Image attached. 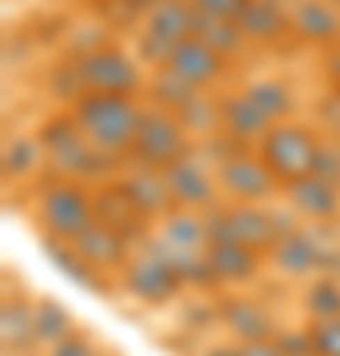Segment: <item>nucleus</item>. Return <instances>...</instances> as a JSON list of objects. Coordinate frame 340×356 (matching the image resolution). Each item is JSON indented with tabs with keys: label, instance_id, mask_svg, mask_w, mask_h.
<instances>
[{
	"label": "nucleus",
	"instance_id": "6e6552de",
	"mask_svg": "<svg viewBox=\"0 0 340 356\" xmlns=\"http://www.w3.org/2000/svg\"><path fill=\"white\" fill-rule=\"evenodd\" d=\"M218 182H222V191L229 198H238V202H265V198H273L281 182L277 175L269 170L261 154H250V151H234L226 154L222 163H218Z\"/></svg>",
	"mask_w": 340,
	"mask_h": 356
},
{
	"label": "nucleus",
	"instance_id": "6ab92c4d",
	"mask_svg": "<svg viewBox=\"0 0 340 356\" xmlns=\"http://www.w3.org/2000/svg\"><path fill=\"white\" fill-rule=\"evenodd\" d=\"M72 245H76L79 254L88 257L99 273H103V269H115V266H127V261H131V242H127L119 229L107 226V222H99V218H95V222H91V226L83 229Z\"/></svg>",
	"mask_w": 340,
	"mask_h": 356
},
{
	"label": "nucleus",
	"instance_id": "7c9ffc66",
	"mask_svg": "<svg viewBox=\"0 0 340 356\" xmlns=\"http://www.w3.org/2000/svg\"><path fill=\"white\" fill-rule=\"evenodd\" d=\"M313 344H316V356H340V317L316 321L313 325Z\"/></svg>",
	"mask_w": 340,
	"mask_h": 356
},
{
	"label": "nucleus",
	"instance_id": "72a5a7b5",
	"mask_svg": "<svg viewBox=\"0 0 340 356\" xmlns=\"http://www.w3.org/2000/svg\"><path fill=\"white\" fill-rule=\"evenodd\" d=\"M198 13H210V16H234L238 20V13H241V4L245 0H190Z\"/></svg>",
	"mask_w": 340,
	"mask_h": 356
},
{
	"label": "nucleus",
	"instance_id": "ddd939ff",
	"mask_svg": "<svg viewBox=\"0 0 340 356\" xmlns=\"http://www.w3.org/2000/svg\"><path fill=\"white\" fill-rule=\"evenodd\" d=\"M119 186L131 194V202L139 206L147 218H166L170 210H178V202H175V194H170V182H166L163 166L139 163L135 170H127Z\"/></svg>",
	"mask_w": 340,
	"mask_h": 356
},
{
	"label": "nucleus",
	"instance_id": "aec40b11",
	"mask_svg": "<svg viewBox=\"0 0 340 356\" xmlns=\"http://www.w3.org/2000/svg\"><path fill=\"white\" fill-rule=\"evenodd\" d=\"M238 24L241 32L257 44H277L285 32H293V20H289V8L281 0H245L238 13Z\"/></svg>",
	"mask_w": 340,
	"mask_h": 356
},
{
	"label": "nucleus",
	"instance_id": "5701e85b",
	"mask_svg": "<svg viewBox=\"0 0 340 356\" xmlns=\"http://www.w3.org/2000/svg\"><path fill=\"white\" fill-rule=\"evenodd\" d=\"M210 266L218 281H250L257 273V250L241 242H214L210 245Z\"/></svg>",
	"mask_w": 340,
	"mask_h": 356
},
{
	"label": "nucleus",
	"instance_id": "cd10ccee",
	"mask_svg": "<svg viewBox=\"0 0 340 356\" xmlns=\"http://www.w3.org/2000/svg\"><path fill=\"white\" fill-rule=\"evenodd\" d=\"M245 95H250L273 123H281L293 107V91H289V83H281V79H253L250 88H245Z\"/></svg>",
	"mask_w": 340,
	"mask_h": 356
},
{
	"label": "nucleus",
	"instance_id": "423d86ee",
	"mask_svg": "<svg viewBox=\"0 0 340 356\" xmlns=\"http://www.w3.org/2000/svg\"><path fill=\"white\" fill-rule=\"evenodd\" d=\"M190 151H194V143H190V127L182 123V115L151 103L143 111V123H139V135H135L131 154L139 163H151V166H163L166 170L170 163H178Z\"/></svg>",
	"mask_w": 340,
	"mask_h": 356
},
{
	"label": "nucleus",
	"instance_id": "a878e982",
	"mask_svg": "<svg viewBox=\"0 0 340 356\" xmlns=\"http://www.w3.org/2000/svg\"><path fill=\"white\" fill-rule=\"evenodd\" d=\"M48 154H44V143L28 139V135H16L8 147H4V175L8 178H28L32 170H40V163H44Z\"/></svg>",
	"mask_w": 340,
	"mask_h": 356
},
{
	"label": "nucleus",
	"instance_id": "7ed1b4c3",
	"mask_svg": "<svg viewBox=\"0 0 340 356\" xmlns=\"http://www.w3.org/2000/svg\"><path fill=\"white\" fill-rule=\"evenodd\" d=\"M40 222L51 238L60 242H76L79 234L95 222V194L76 182V178H51L40 191Z\"/></svg>",
	"mask_w": 340,
	"mask_h": 356
},
{
	"label": "nucleus",
	"instance_id": "c85d7f7f",
	"mask_svg": "<svg viewBox=\"0 0 340 356\" xmlns=\"http://www.w3.org/2000/svg\"><path fill=\"white\" fill-rule=\"evenodd\" d=\"M305 309H309L316 321L340 317V281H332V277L313 281V285H309V293H305Z\"/></svg>",
	"mask_w": 340,
	"mask_h": 356
},
{
	"label": "nucleus",
	"instance_id": "f3484780",
	"mask_svg": "<svg viewBox=\"0 0 340 356\" xmlns=\"http://www.w3.org/2000/svg\"><path fill=\"white\" fill-rule=\"evenodd\" d=\"M273 261H277L281 273H289V277H301V273H313L321 269L325 261V245L316 238L313 229H285L277 242H273Z\"/></svg>",
	"mask_w": 340,
	"mask_h": 356
},
{
	"label": "nucleus",
	"instance_id": "b1692460",
	"mask_svg": "<svg viewBox=\"0 0 340 356\" xmlns=\"http://www.w3.org/2000/svg\"><path fill=\"white\" fill-rule=\"evenodd\" d=\"M222 317L234 332H238L241 341H269V332H273V321L265 317L261 305H253V301H226L222 305Z\"/></svg>",
	"mask_w": 340,
	"mask_h": 356
},
{
	"label": "nucleus",
	"instance_id": "412c9836",
	"mask_svg": "<svg viewBox=\"0 0 340 356\" xmlns=\"http://www.w3.org/2000/svg\"><path fill=\"white\" fill-rule=\"evenodd\" d=\"M194 20H198V8L190 0H159L151 13H147V32H154L166 44H182V40L194 36Z\"/></svg>",
	"mask_w": 340,
	"mask_h": 356
},
{
	"label": "nucleus",
	"instance_id": "4468645a",
	"mask_svg": "<svg viewBox=\"0 0 340 356\" xmlns=\"http://www.w3.org/2000/svg\"><path fill=\"white\" fill-rule=\"evenodd\" d=\"M289 20L305 44H321V48L340 44V8L332 0H293Z\"/></svg>",
	"mask_w": 340,
	"mask_h": 356
},
{
	"label": "nucleus",
	"instance_id": "2f4dec72",
	"mask_svg": "<svg viewBox=\"0 0 340 356\" xmlns=\"http://www.w3.org/2000/svg\"><path fill=\"white\" fill-rule=\"evenodd\" d=\"M313 175L328 178V182H337L340 186V143H321V151H316V166H313Z\"/></svg>",
	"mask_w": 340,
	"mask_h": 356
},
{
	"label": "nucleus",
	"instance_id": "bb28decb",
	"mask_svg": "<svg viewBox=\"0 0 340 356\" xmlns=\"http://www.w3.org/2000/svg\"><path fill=\"white\" fill-rule=\"evenodd\" d=\"M0 325H4V344L8 348H24L28 341H36V309H28L24 301H4Z\"/></svg>",
	"mask_w": 340,
	"mask_h": 356
},
{
	"label": "nucleus",
	"instance_id": "20e7f679",
	"mask_svg": "<svg viewBox=\"0 0 340 356\" xmlns=\"http://www.w3.org/2000/svg\"><path fill=\"white\" fill-rule=\"evenodd\" d=\"M316 151H321V139H316L313 131L301 127V123H285V119L273 123L269 135L257 143V154L269 163V170L277 175L281 186H289V182H297V178L313 175Z\"/></svg>",
	"mask_w": 340,
	"mask_h": 356
},
{
	"label": "nucleus",
	"instance_id": "473e14b6",
	"mask_svg": "<svg viewBox=\"0 0 340 356\" xmlns=\"http://www.w3.org/2000/svg\"><path fill=\"white\" fill-rule=\"evenodd\" d=\"M277 348L285 356H316V344H313V332H281L277 337Z\"/></svg>",
	"mask_w": 340,
	"mask_h": 356
},
{
	"label": "nucleus",
	"instance_id": "f257e3e1",
	"mask_svg": "<svg viewBox=\"0 0 340 356\" xmlns=\"http://www.w3.org/2000/svg\"><path fill=\"white\" fill-rule=\"evenodd\" d=\"M67 111L76 115V123L83 127L99 151L123 159L135 147V135H139L143 111L135 95H119V91H79Z\"/></svg>",
	"mask_w": 340,
	"mask_h": 356
},
{
	"label": "nucleus",
	"instance_id": "9b49d317",
	"mask_svg": "<svg viewBox=\"0 0 340 356\" xmlns=\"http://www.w3.org/2000/svg\"><path fill=\"white\" fill-rule=\"evenodd\" d=\"M226 67H229V60L222 56V51L210 48L206 40L190 36V40H182V44L175 48V56H170L166 72H175L178 79H186L190 88L206 91L210 83H218V79L226 76Z\"/></svg>",
	"mask_w": 340,
	"mask_h": 356
},
{
	"label": "nucleus",
	"instance_id": "0eeeda50",
	"mask_svg": "<svg viewBox=\"0 0 340 356\" xmlns=\"http://www.w3.org/2000/svg\"><path fill=\"white\" fill-rule=\"evenodd\" d=\"M72 72L79 79V91H119V95H135L143 83L139 64L123 48H91L88 56L76 60Z\"/></svg>",
	"mask_w": 340,
	"mask_h": 356
},
{
	"label": "nucleus",
	"instance_id": "c756f323",
	"mask_svg": "<svg viewBox=\"0 0 340 356\" xmlns=\"http://www.w3.org/2000/svg\"><path fill=\"white\" fill-rule=\"evenodd\" d=\"M67 337H72V317H67L60 305H51V301L36 305V341L60 344V341H67Z\"/></svg>",
	"mask_w": 340,
	"mask_h": 356
},
{
	"label": "nucleus",
	"instance_id": "dca6fc26",
	"mask_svg": "<svg viewBox=\"0 0 340 356\" xmlns=\"http://www.w3.org/2000/svg\"><path fill=\"white\" fill-rule=\"evenodd\" d=\"M218 111H222V135L234 143H261L273 127V119L257 107V103L241 91V95H229V99L218 103Z\"/></svg>",
	"mask_w": 340,
	"mask_h": 356
},
{
	"label": "nucleus",
	"instance_id": "a211bd4d",
	"mask_svg": "<svg viewBox=\"0 0 340 356\" xmlns=\"http://www.w3.org/2000/svg\"><path fill=\"white\" fill-rule=\"evenodd\" d=\"M95 218H99V222H107L111 229H119L127 242L143 238V234H147V222H151L139 206L131 202V194H127L119 182H115V186H103V191H95Z\"/></svg>",
	"mask_w": 340,
	"mask_h": 356
},
{
	"label": "nucleus",
	"instance_id": "c9c22d12",
	"mask_svg": "<svg viewBox=\"0 0 340 356\" xmlns=\"http://www.w3.org/2000/svg\"><path fill=\"white\" fill-rule=\"evenodd\" d=\"M321 115H325V123L332 127V135L340 139V91L325 99V107H321Z\"/></svg>",
	"mask_w": 340,
	"mask_h": 356
},
{
	"label": "nucleus",
	"instance_id": "39448f33",
	"mask_svg": "<svg viewBox=\"0 0 340 356\" xmlns=\"http://www.w3.org/2000/svg\"><path fill=\"white\" fill-rule=\"evenodd\" d=\"M206 226H210V242H241L250 250H273L285 229L277 218L261 210L257 202H234V206H210L206 210Z\"/></svg>",
	"mask_w": 340,
	"mask_h": 356
},
{
	"label": "nucleus",
	"instance_id": "58836bf2",
	"mask_svg": "<svg viewBox=\"0 0 340 356\" xmlns=\"http://www.w3.org/2000/svg\"><path fill=\"white\" fill-rule=\"evenodd\" d=\"M123 4H131V8H139V13L147 16V13L154 8V4H159V0H123Z\"/></svg>",
	"mask_w": 340,
	"mask_h": 356
},
{
	"label": "nucleus",
	"instance_id": "f8f14e48",
	"mask_svg": "<svg viewBox=\"0 0 340 356\" xmlns=\"http://www.w3.org/2000/svg\"><path fill=\"white\" fill-rule=\"evenodd\" d=\"M210 226L206 214L198 210H170L163 218V234L154 238V250H163L166 257H186V254H210Z\"/></svg>",
	"mask_w": 340,
	"mask_h": 356
},
{
	"label": "nucleus",
	"instance_id": "e433bc0d",
	"mask_svg": "<svg viewBox=\"0 0 340 356\" xmlns=\"http://www.w3.org/2000/svg\"><path fill=\"white\" fill-rule=\"evenodd\" d=\"M241 356H285L277 348V341H250V344H241Z\"/></svg>",
	"mask_w": 340,
	"mask_h": 356
},
{
	"label": "nucleus",
	"instance_id": "f03ea898",
	"mask_svg": "<svg viewBox=\"0 0 340 356\" xmlns=\"http://www.w3.org/2000/svg\"><path fill=\"white\" fill-rule=\"evenodd\" d=\"M40 143H44L48 166H51L60 178L88 182V178H99L103 170L115 163V154L99 151V147H95L88 135H83V127L76 123V115H72V111L51 115L48 123L40 127Z\"/></svg>",
	"mask_w": 340,
	"mask_h": 356
},
{
	"label": "nucleus",
	"instance_id": "9d476101",
	"mask_svg": "<svg viewBox=\"0 0 340 356\" xmlns=\"http://www.w3.org/2000/svg\"><path fill=\"white\" fill-rule=\"evenodd\" d=\"M166 182H170V194L182 210H210L218 206V182L214 178V166L206 163L198 151L182 154L178 163L166 166Z\"/></svg>",
	"mask_w": 340,
	"mask_h": 356
},
{
	"label": "nucleus",
	"instance_id": "1a4fd4ad",
	"mask_svg": "<svg viewBox=\"0 0 340 356\" xmlns=\"http://www.w3.org/2000/svg\"><path fill=\"white\" fill-rule=\"evenodd\" d=\"M123 285L131 297H139V301H151V305H163L178 293L182 277H178L175 261L163 254V250H147V254H135L131 261L123 266Z\"/></svg>",
	"mask_w": 340,
	"mask_h": 356
},
{
	"label": "nucleus",
	"instance_id": "4be33fe9",
	"mask_svg": "<svg viewBox=\"0 0 340 356\" xmlns=\"http://www.w3.org/2000/svg\"><path fill=\"white\" fill-rule=\"evenodd\" d=\"M194 36L206 40L210 48H218L226 60H238L241 51H245V44H250V36L241 32V24L234 20V16H210V13H198Z\"/></svg>",
	"mask_w": 340,
	"mask_h": 356
},
{
	"label": "nucleus",
	"instance_id": "2eb2a0df",
	"mask_svg": "<svg viewBox=\"0 0 340 356\" xmlns=\"http://www.w3.org/2000/svg\"><path fill=\"white\" fill-rule=\"evenodd\" d=\"M285 194H289L293 210L301 218H309V222H328V218L340 214V186L321 175H305L297 182H289Z\"/></svg>",
	"mask_w": 340,
	"mask_h": 356
},
{
	"label": "nucleus",
	"instance_id": "f704fd0d",
	"mask_svg": "<svg viewBox=\"0 0 340 356\" xmlns=\"http://www.w3.org/2000/svg\"><path fill=\"white\" fill-rule=\"evenodd\" d=\"M51 356H95L91 353L88 341H79V337H67V341H60L56 348H51Z\"/></svg>",
	"mask_w": 340,
	"mask_h": 356
},
{
	"label": "nucleus",
	"instance_id": "393cba45",
	"mask_svg": "<svg viewBox=\"0 0 340 356\" xmlns=\"http://www.w3.org/2000/svg\"><path fill=\"white\" fill-rule=\"evenodd\" d=\"M202 91L190 88L186 79H178L175 72H166V67H159V76L151 79V103L154 107H166V111H182L186 103H194Z\"/></svg>",
	"mask_w": 340,
	"mask_h": 356
},
{
	"label": "nucleus",
	"instance_id": "ea45409f",
	"mask_svg": "<svg viewBox=\"0 0 340 356\" xmlns=\"http://www.w3.org/2000/svg\"><path fill=\"white\" fill-rule=\"evenodd\" d=\"M210 356H241V348H214Z\"/></svg>",
	"mask_w": 340,
	"mask_h": 356
},
{
	"label": "nucleus",
	"instance_id": "4c0bfd02",
	"mask_svg": "<svg viewBox=\"0 0 340 356\" xmlns=\"http://www.w3.org/2000/svg\"><path fill=\"white\" fill-rule=\"evenodd\" d=\"M328 79H332V88L340 91V48H332V56H328Z\"/></svg>",
	"mask_w": 340,
	"mask_h": 356
}]
</instances>
